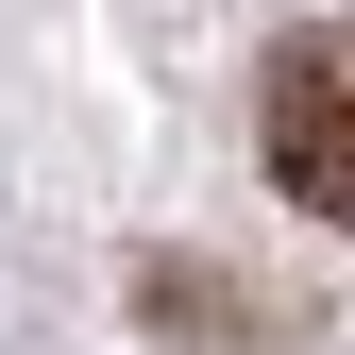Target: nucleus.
I'll return each instance as SVG.
<instances>
[{
  "instance_id": "obj_1",
  "label": "nucleus",
  "mask_w": 355,
  "mask_h": 355,
  "mask_svg": "<svg viewBox=\"0 0 355 355\" xmlns=\"http://www.w3.org/2000/svg\"><path fill=\"white\" fill-rule=\"evenodd\" d=\"M254 136H271V187L355 237V17L271 34V68H254Z\"/></svg>"
}]
</instances>
